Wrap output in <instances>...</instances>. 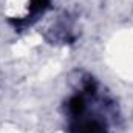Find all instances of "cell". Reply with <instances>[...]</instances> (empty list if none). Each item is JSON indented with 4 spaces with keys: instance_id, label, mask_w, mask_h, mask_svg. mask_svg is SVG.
I'll list each match as a JSON object with an SVG mask.
<instances>
[{
    "instance_id": "cell-1",
    "label": "cell",
    "mask_w": 133,
    "mask_h": 133,
    "mask_svg": "<svg viewBox=\"0 0 133 133\" xmlns=\"http://www.w3.org/2000/svg\"><path fill=\"white\" fill-rule=\"evenodd\" d=\"M70 130L71 133H108V127L104 118L90 115L85 95L71 96L68 104Z\"/></svg>"
},
{
    "instance_id": "cell-2",
    "label": "cell",
    "mask_w": 133,
    "mask_h": 133,
    "mask_svg": "<svg viewBox=\"0 0 133 133\" xmlns=\"http://www.w3.org/2000/svg\"><path fill=\"white\" fill-rule=\"evenodd\" d=\"M50 2H51V0H31V5H30L31 16L36 17V16L42 14V12L50 6Z\"/></svg>"
}]
</instances>
